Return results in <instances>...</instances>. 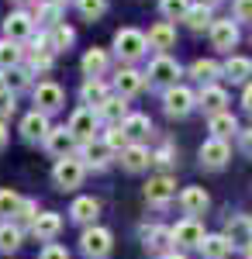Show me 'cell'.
Segmentation results:
<instances>
[{
	"instance_id": "obj_1",
	"label": "cell",
	"mask_w": 252,
	"mask_h": 259,
	"mask_svg": "<svg viewBox=\"0 0 252 259\" xmlns=\"http://www.w3.org/2000/svg\"><path fill=\"white\" fill-rule=\"evenodd\" d=\"M145 49H149V41H145V35L138 31V28H121L114 35V52H117V59H124V62H135L145 56Z\"/></svg>"
},
{
	"instance_id": "obj_2",
	"label": "cell",
	"mask_w": 252,
	"mask_h": 259,
	"mask_svg": "<svg viewBox=\"0 0 252 259\" xmlns=\"http://www.w3.org/2000/svg\"><path fill=\"white\" fill-rule=\"evenodd\" d=\"M87 177V166L76 159V156H66V159L56 162V169H52V180H56L59 190H76L79 183Z\"/></svg>"
},
{
	"instance_id": "obj_3",
	"label": "cell",
	"mask_w": 252,
	"mask_h": 259,
	"mask_svg": "<svg viewBox=\"0 0 252 259\" xmlns=\"http://www.w3.org/2000/svg\"><path fill=\"white\" fill-rule=\"evenodd\" d=\"M162 104H166V114H170V118H187L197 107V94L176 83V87H170V90L162 94Z\"/></svg>"
},
{
	"instance_id": "obj_4",
	"label": "cell",
	"mask_w": 252,
	"mask_h": 259,
	"mask_svg": "<svg viewBox=\"0 0 252 259\" xmlns=\"http://www.w3.org/2000/svg\"><path fill=\"white\" fill-rule=\"evenodd\" d=\"M66 128L73 132V139H76V142H83V145H87V142H94V135H97L100 118H97V111H90V107H76Z\"/></svg>"
},
{
	"instance_id": "obj_5",
	"label": "cell",
	"mask_w": 252,
	"mask_h": 259,
	"mask_svg": "<svg viewBox=\"0 0 252 259\" xmlns=\"http://www.w3.org/2000/svg\"><path fill=\"white\" fill-rule=\"evenodd\" d=\"M79 242H83V252L90 259H104V256H111V249H114V235H111L107 228H100V225L87 228Z\"/></svg>"
},
{
	"instance_id": "obj_6",
	"label": "cell",
	"mask_w": 252,
	"mask_h": 259,
	"mask_svg": "<svg viewBox=\"0 0 252 259\" xmlns=\"http://www.w3.org/2000/svg\"><path fill=\"white\" fill-rule=\"evenodd\" d=\"M31 97H35V111H41V114H52V111H59L62 104H66V94H62V87L52 80L38 83L35 90H31Z\"/></svg>"
},
{
	"instance_id": "obj_7",
	"label": "cell",
	"mask_w": 252,
	"mask_h": 259,
	"mask_svg": "<svg viewBox=\"0 0 252 259\" xmlns=\"http://www.w3.org/2000/svg\"><path fill=\"white\" fill-rule=\"evenodd\" d=\"M152 83H166V87H176V80L183 76V66L173 59V56H155L149 62V73H145Z\"/></svg>"
},
{
	"instance_id": "obj_8",
	"label": "cell",
	"mask_w": 252,
	"mask_h": 259,
	"mask_svg": "<svg viewBox=\"0 0 252 259\" xmlns=\"http://www.w3.org/2000/svg\"><path fill=\"white\" fill-rule=\"evenodd\" d=\"M170 239H173V245H180V249H200L204 228H200L197 218H187V221H180V225L170 228Z\"/></svg>"
},
{
	"instance_id": "obj_9",
	"label": "cell",
	"mask_w": 252,
	"mask_h": 259,
	"mask_svg": "<svg viewBox=\"0 0 252 259\" xmlns=\"http://www.w3.org/2000/svg\"><path fill=\"white\" fill-rule=\"evenodd\" d=\"M221 235L232 242V249H249L252 245V218L249 214H232Z\"/></svg>"
},
{
	"instance_id": "obj_10",
	"label": "cell",
	"mask_w": 252,
	"mask_h": 259,
	"mask_svg": "<svg viewBox=\"0 0 252 259\" xmlns=\"http://www.w3.org/2000/svg\"><path fill=\"white\" fill-rule=\"evenodd\" d=\"M228 159H232V149H228L225 139H207L204 145H200V166L221 169V166H228Z\"/></svg>"
},
{
	"instance_id": "obj_11",
	"label": "cell",
	"mask_w": 252,
	"mask_h": 259,
	"mask_svg": "<svg viewBox=\"0 0 252 259\" xmlns=\"http://www.w3.org/2000/svg\"><path fill=\"white\" fill-rule=\"evenodd\" d=\"M31 31H35V18L28 14V11H14V14H7V21H4V35H7V41H24L31 38Z\"/></svg>"
},
{
	"instance_id": "obj_12",
	"label": "cell",
	"mask_w": 252,
	"mask_h": 259,
	"mask_svg": "<svg viewBox=\"0 0 252 259\" xmlns=\"http://www.w3.org/2000/svg\"><path fill=\"white\" fill-rule=\"evenodd\" d=\"M207 35H211V45L218 52H232L235 45H238V24L232 18L228 21H214L211 28H207Z\"/></svg>"
},
{
	"instance_id": "obj_13",
	"label": "cell",
	"mask_w": 252,
	"mask_h": 259,
	"mask_svg": "<svg viewBox=\"0 0 252 259\" xmlns=\"http://www.w3.org/2000/svg\"><path fill=\"white\" fill-rule=\"evenodd\" d=\"M45 149L59 156V159H66V156H73V149H76V139H73V132L62 124V128H49V135H45Z\"/></svg>"
},
{
	"instance_id": "obj_14",
	"label": "cell",
	"mask_w": 252,
	"mask_h": 259,
	"mask_svg": "<svg viewBox=\"0 0 252 259\" xmlns=\"http://www.w3.org/2000/svg\"><path fill=\"white\" fill-rule=\"evenodd\" d=\"M145 87V76L138 73V69H132V66H124V69H117V76H114V94L117 97H135L138 90Z\"/></svg>"
},
{
	"instance_id": "obj_15",
	"label": "cell",
	"mask_w": 252,
	"mask_h": 259,
	"mask_svg": "<svg viewBox=\"0 0 252 259\" xmlns=\"http://www.w3.org/2000/svg\"><path fill=\"white\" fill-rule=\"evenodd\" d=\"M225 104H228V94H225V87H218V83H207V87H200V94H197V107H204L207 114H221V111H225Z\"/></svg>"
},
{
	"instance_id": "obj_16",
	"label": "cell",
	"mask_w": 252,
	"mask_h": 259,
	"mask_svg": "<svg viewBox=\"0 0 252 259\" xmlns=\"http://www.w3.org/2000/svg\"><path fill=\"white\" fill-rule=\"evenodd\" d=\"M149 162H152V152H149L142 142H132L128 149H121V166H124L128 173H142V169H149Z\"/></svg>"
},
{
	"instance_id": "obj_17",
	"label": "cell",
	"mask_w": 252,
	"mask_h": 259,
	"mask_svg": "<svg viewBox=\"0 0 252 259\" xmlns=\"http://www.w3.org/2000/svg\"><path fill=\"white\" fill-rule=\"evenodd\" d=\"M145 41H149V49H159V56H166V49H173V45H176V28L170 24V21H159V24L149 28Z\"/></svg>"
},
{
	"instance_id": "obj_18",
	"label": "cell",
	"mask_w": 252,
	"mask_h": 259,
	"mask_svg": "<svg viewBox=\"0 0 252 259\" xmlns=\"http://www.w3.org/2000/svg\"><path fill=\"white\" fill-rule=\"evenodd\" d=\"M176 194V180L173 177H152L145 183V200H152V204H166V200Z\"/></svg>"
},
{
	"instance_id": "obj_19",
	"label": "cell",
	"mask_w": 252,
	"mask_h": 259,
	"mask_svg": "<svg viewBox=\"0 0 252 259\" xmlns=\"http://www.w3.org/2000/svg\"><path fill=\"white\" fill-rule=\"evenodd\" d=\"M49 118L41 114V111H31V114H24V121H21V135L28 142H45V135H49Z\"/></svg>"
},
{
	"instance_id": "obj_20",
	"label": "cell",
	"mask_w": 252,
	"mask_h": 259,
	"mask_svg": "<svg viewBox=\"0 0 252 259\" xmlns=\"http://www.w3.org/2000/svg\"><path fill=\"white\" fill-rule=\"evenodd\" d=\"M128 114H132V111H128V100L117 97V94H111V97H107V100L97 107V118H104L107 124H121Z\"/></svg>"
},
{
	"instance_id": "obj_21",
	"label": "cell",
	"mask_w": 252,
	"mask_h": 259,
	"mask_svg": "<svg viewBox=\"0 0 252 259\" xmlns=\"http://www.w3.org/2000/svg\"><path fill=\"white\" fill-rule=\"evenodd\" d=\"M31 232H35V239L52 242L59 232H62V218H59L56 211H41L38 218H35V225H31Z\"/></svg>"
},
{
	"instance_id": "obj_22",
	"label": "cell",
	"mask_w": 252,
	"mask_h": 259,
	"mask_svg": "<svg viewBox=\"0 0 252 259\" xmlns=\"http://www.w3.org/2000/svg\"><path fill=\"white\" fill-rule=\"evenodd\" d=\"M207 204H211V197H207L204 187H187V190L180 194V207H183L187 214H204Z\"/></svg>"
},
{
	"instance_id": "obj_23",
	"label": "cell",
	"mask_w": 252,
	"mask_h": 259,
	"mask_svg": "<svg viewBox=\"0 0 252 259\" xmlns=\"http://www.w3.org/2000/svg\"><path fill=\"white\" fill-rule=\"evenodd\" d=\"M221 76H228L232 83H245L252 76V59L249 56H228L221 66Z\"/></svg>"
},
{
	"instance_id": "obj_24",
	"label": "cell",
	"mask_w": 252,
	"mask_h": 259,
	"mask_svg": "<svg viewBox=\"0 0 252 259\" xmlns=\"http://www.w3.org/2000/svg\"><path fill=\"white\" fill-rule=\"evenodd\" d=\"M107 97H111V90H107V83H104V80H87L83 87H79V100H83L90 111H97Z\"/></svg>"
},
{
	"instance_id": "obj_25",
	"label": "cell",
	"mask_w": 252,
	"mask_h": 259,
	"mask_svg": "<svg viewBox=\"0 0 252 259\" xmlns=\"http://www.w3.org/2000/svg\"><path fill=\"white\" fill-rule=\"evenodd\" d=\"M100 214V204L94 197H76L73 200V207H69V218L79 221V225H94Z\"/></svg>"
},
{
	"instance_id": "obj_26",
	"label": "cell",
	"mask_w": 252,
	"mask_h": 259,
	"mask_svg": "<svg viewBox=\"0 0 252 259\" xmlns=\"http://www.w3.org/2000/svg\"><path fill=\"white\" fill-rule=\"evenodd\" d=\"M107 62H111V59H107V52H104V49H90V52L83 56L79 66H83L87 80H100V76L107 73Z\"/></svg>"
},
{
	"instance_id": "obj_27",
	"label": "cell",
	"mask_w": 252,
	"mask_h": 259,
	"mask_svg": "<svg viewBox=\"0 0 252 259\" xmlns=\"http://www.w3.org/2000/svg\"><path fill=\"white\" fill-rule=\"evenodd\" d=\"M107 156H111V149L100 145V142H87V145L79 149V162H83V166H94V169H104V166H107Z\"/></svg>"
},
{
	"instance_id": "obj_28",
	"label": "cell",
	"mask_w": 252,
	"mask_h": 259,
	"mask_svg": "<svg viewBox=\"0 0 252 259\" xmlns=\"http://www.w3.org/2000/svg\"><path fill=\"white\" fill-rule=\"evenodd\" d=\"M142 242H145L149 252H162L173 239H170V228H162V225H145V228H142Z\"/></svg>"
},
{
	"instance_id": "obj_29",
	"label": "cell",
	"mask_w": 252,
	"mask_h": 259,
	"mask_svg": "<svg viewBox=\"0 0 252 259\" xmlns=\"http://www.w3.org/2000/svg\"><path fill=\"white\" fill-rule=\"evenodd\" d=\"M187 28H190V31H207V28H211L214 24V14H211V7H207V4H190V11H187Z\"/></svg>"
},
{
	"instance_id": "obj_30",
	"label": "cell",
	"mask_w": 252,
	"mask_h": 259,
	"mask_svg": "<svg viewBox=\"0 0 252 259\" xmlns=\"http://www.w3.org/2000/svg\"><path fill=\"white\" fill-rule=\"evenodd\" d=\"M238 132V121H235L232 111H221V114H211V139H225Z\"/></svg>"
},
{
	"instance_id": "obj_31",
	"label": "cell",
	"mask_w": 252,
	"mask_h": 259,
	"mask_svg": "<svg viewBox=\"0 0 252 259\" xmlns=\"http://www.w3.org/2000/svg\"><path fill=\"white\" fill-rule=\"evenodd\" d=\"M200 252H204V259H225L228 252H232V242L225 239V235H204Z\"/></svg>"
},
{
	"instance_id": "obj_32",
	"label": "cell",
	"mask_w": 252,
	"mask_h": 259,
	"mask_svg": "<svg viewBox=\"0 0 252 259\" xmlns=\"http://www.w3.org/2000/svg\"><path fill=\"white\" fill-rule=\"evenodd\" d=\"M190 76L207 87V83H214L218 76H221V66H218L214 59H194V62H190Z\"/></svg>"
},
{
	"instance_id": "obj_33",
	"label": "cell",
	"mask_w": 252,
	"mask_h": 259,
	"mask_svg": "<svg viewBox=\"0 0 252 259\" xmlns=\"http://www.w3.org/2000/svg\"><path fill=\"white\" fill-rule=\"evenodd\" d=\"M121 128H124L128 139H145V135L152 132V121L145 118V114H128V118L121 121Z\"/></svg>"
},
{
	"instance_id": "obj_34",
	"label": "cell",
	"mask_w": 252,
	"mask_h": 259,
	"mask_svg": "<svg viewBox=\"0 0 252 259\" xmlns=\"http://www.w3.org/2000/svg\"><path fill=\"white\" fill-rule=\"evenodd\" d=\"M21 62V45L18 41H0V73H7V69H18Z\"/></svg>"
},
{
	"instance_id": "obj_35",
	"label": "cell",
	"mask_w": 252,
	"mask_h": 259,
	"mask_svg": "<svg viewBox=\"0 0 252 259\" xmlns=\"http://www.w3.org/2000/svg\"><path fill=\"white\" fill-rule=\"evenodd\" d=\"M49 38H52V52H62V49H69V45L76 41V31H73L69 24H62V21H59L56 28L49 31Z\"/></svg>"
},
{
	"instance_id": "obj_36",
	"label": "cell",
	"mask_w": 252,
	"mask_h": 259,
	"mask_svg": "<svg viewBox=\"0 0 252 259\" xmlns=\"http://www.w3.org/2000/svg\"><path fill=\"white\" fill-rule=\"evenodd\" d=\"M159 11L166 21H183L190 11V0H159Z\"/></svg>"
},
{
	"instance_id": "obj_37",
	"label": "cell",
	"mask_w": 252,
	"mask_h": 259,
	"mask_svg": "<svg viewBox=\"0 0 252 259\" xmlns=\"http://www.w3.org/2000/svg\"><path fill=\"white\" fill-rule=\"evenodd\" d=\"M14 249H21V228L18 225H0V252H14Z\"/></svg>"
},
{
	"instance_id": "obj_38",
	"label": "cell",
	"mask_w": 252,
	"mask_h": 259,
	"mask_svg": "<svg viewBox=\"0 0 252 259\" xmlns=\"http://www.w3.org/2000/svg\"><path fill=\"white\" fill-rule=\"evenodd\" d=\"M104 145H107L111 152H121V149H128V145H132V139L124 135V128H121V124H111V128L104 132Z\"/></svg>"
},
{
	"instance_id": "obj_39",
	"label": "cell",
	"mask_w": 252,
	"mask_h": 259,
	"mask_svg": "<svg viewBox=\"0 0 252 259\" xmlns=\"http://www.w3.org/2000/svg\"><path fill=\"white\" fill-rule=\"evenodd\" d=\"M76 7L87 21H97L107 14V0H76Z\"/></svg>"
},
{
	"instance_id": "obj_40",
	"label": "cell",
	"mask_w": 252,
	"mask_h": 259,
	"mask_svg": "<svg viewBox=\"0 0 252 259\" xmlns=\"http://www.w3.org/2000/svg\"><path fill=\"white\" fill-rule=\"evenodd\" d=\"M59 11H62V7H56V4L49 0V4H38V7H35V18H38L45 28H56L59 24Z\"/></svg>"
},
{
	"instance_id": "obj_41",
	"label": "cell",
	"mask_w": 252,
	"mask_h": 259,
	"mask_svg": "<svg viewBox=\"0 0 252 259\" xmlns=\"http://www.w3.org/2000/svg\"><path fill=\"white\" fill-rule=\"evenodd\" d=\"M21 194H14V190H0V214L4 218H11V214H18V207H21Z\"/></svg>"
},
{
	"instance_id": "obj_42",
	"label": "cell",
	"mask_w": 252,
	"mask_h": 259,
	"mask_svg": "<svg viewBox=\"0 0 252 259\" xmlns=\"http://www.w3.org/2000/svg\"><path fill=\"white\" fill-rule=\"evenodd\" d=\"M14 218L24 221V225H35V218H38V204H35V200H21V207H18Z\"/></svg>"
},
{
	"instance_id": "obj_43",
	"label": "cell",
	"mask_w": 252,
	"mask_h": 259,
	"mask_svg": "<svg viewBox=\"0 0 252 259\" xmlns=\"http://www.w3.org/2000/svg\"><path fill=\"white\" fill-rule=\"evenodd\" d=\"M18 111V97H14V90H4L0 94V121L7 118V114H14Z\"/></svg>"
},
{
	"instance_id": "obj_44",
	"label": "cell",
	"mask_w": 252,
	"mask_h": 259,
	"mask_svg": "<svg viewBox=\"0 0 252 259\" xmlns=\"http://www.w3.org/2000/svg\"><path fill=\"white\" fill-rule=\"evenodd\" d=\"M38 259H69V252L62 249V245H56V242H49L45 249H41V256Z\"/></svg>"
},
{
	"instance_id": "obj_45",
	"label": "cell",
	"mask_w": 252,
	"mask_h": 259,
	"mask_svg": "<svg viewBox=\"0 0 252 259\" xmlns=\"http://www.w3.org/2000/svg\"><path fill=\"white\" fill-rule=\"evenodd\" d=\"M235 18L252 21V0H235Z\"/></svg>"
},
{
	"instance_id": "obj_46",
	"label": "cell",
	"mask_w": 252,
	"mask_h": 259,
	"mask_svg": "<svg viewBox=\"0 0 252 259\" xmlns=\"http://www.w3.org/2000/svg\"><path fill=\"white\" fill-rule=\"evenodd\" d=\"M152 162H159V166H170V162H173V145H162L159 152H152Z\"/></svg>"
},
{
	"instance_id": "obj_47",
	"label": "cell",
	"mask_w": 252,
	"mask_h": 259,
	"mask_svg": "<svg viewBox=\"0 0 252 259\" xmlns=\"http://www.w3.org/2000/svg\"><path fill=\"white\" fill-rule=\"evenodd\" d=\"M31 69L35 73H49L52 69V56H31Z\"/></svg>"
},
{
	"instance_id": "obj_48",
	"label": "cell",
	"mask_w": 252,
	"mask_h": 259,
	"mask_svg": "<svg viewBox=\"0 0 252 259\" xmlns=\"http://www.w3.org/2000/svg\"><path fill=\"white\" fill-rule=\"evenodd\" d=\"M238 135H242V149H245V156H252V128L238 132Z\"/></svg>"
},
{
	"instance_id": "obj_49",
	"label": "cell",
	"mask_w": 252,
	"mask_h": 259,
	"mask_svg": "<svg viewBox=\"0 0 252 259\" xmlns=\"http://www.w3.org/2000/svg\"><path fill=\"white\" fill-rule=\"evenodd\" d=\"M242 104H245V111H249V114H252V83H249V87H245V94H242Z\"/></svg>"
},
{
	"instance_id": "obj_50",
	"label": "cell",
	"mask_w": 252,
	"mask_h": 259,
	"mask_svg": "<svg viewBox=\"0 0 252 259\" xmlns=\"http://www.w3.org/2000/svg\"><path fill=\"white\" fill-rule=\"evenodd\" d=\"M7 139H11V132H7V124H4V121H0V149H4V145H7Z\"/></svg>"
},
{
	"instance_id": "obj_51",
	"label": "cell",
	"mask_w": 252,
	"mask_h": 259,
	"mask_svg": "<svg viewBox=\"0 0 252 259\" xmlns=\"http://www.w3.org/2000/svg\"><path fill=\"white\" fill-rule=\"evenodd\" d=\"M162 259H187V256H183V252H166Z\"/></svg>"
},
{
	"instance_id": "obj_52",
	"label": "cell",
	"mask_w": 252,
	"mask_h": 259,
	"mask_svg": "<svg viewBox=\"0 0 252 259\" xmlns=\"http://www.w3.org/2000/svg\"><path fill=\"white\" fill-rule=\"evenodd\" d=\"M18 4H21V7H28V4H31V7H38L41 0H18Z\"/></svg>"
},
{
	"instance_id": "obj_53",
	"label": "cell",
	"mask_w": 252,
	"mask_h": 259,
	"mask_svg": "<svg viewBox=\"0 0 252 259\" xmlns=\"http://www.w3.org/2000/svg\"><path fill=\"white\" fill-rule=\"evenodd\" d=\"M4 90H7V80H4V73H0V94H4Z\"/></svg>"
},
{
	"instance_id": "obj_54",
	"label": "cell",
	"mask_w": 252,
	"mask_h": 259,
	"mask_svg": "<svg viewBox=\"0 0 252 259\" xmlns=\"http://www.w3.org/2000/svg\"><path fill=\"white\" fill-rule=\"evenodd\" d=\"M52 4H56V7H66V4H69V0H52Z\"/></svg>"
},
{
	"instance_id": "obj_55",
	"label": "cell",
	"mask_w": 252,
	"mask_h": 259,
	"mask_svg": "<svg viewBox=\"0 0 252 259\" xmlns=\"http://www.w3.org/2000/svg\"><path fill=\"white\" fill-rule=\"evenodd\" d=\"M200 4H207V7H214V4H221V0H200Z\"/></svg>"
},
{
	"instance_id": "obj_56",
	"label": "cell",
	"mask_w": 252,
	"mask_h": 259,
	"mask_svg": "<svg viewBox=\"0 0 252 259\" xmlns=\"http://www.w3.org/2000/svg\"><path fill=\"white\" fill-rule=\"evenodd\" d=\"M249 259H252V256H249Z\"/></svg>"
}]
</instances>
